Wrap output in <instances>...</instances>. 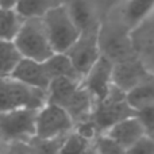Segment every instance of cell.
<instances>
[{"label": "cell", "instance_id": "cell-1", "mask_svg": "<svg viewBox=\"0 0 154 154\" xmlns=\"http://www.w3.org/2000/svg\"><path fill=\"white\" fill-rule=\"evenodd\" d=\"M41 19L54 53H65L79 38L80 31L70 19L65 4L53 5Z\"/></svg>", "mask_w": 154, "mask_h": 154}, {"label": "cell", "instance_id": "cell-2", "mask_svg": "<svg viewBox=\"0 0 154 154\" xmlns=\"http://www.w3.org/2000/svg\"><path fill=\"white\" fill-rule=\"evenodd\" d=\"M48 100L45 91L29 87L12 77H0V112L20 108L39 109Z\"/></svg>", "mask_w": 154, "mask_h": 154}, {"label": "cell", "instance_id": "cell-3", "mask_svg": "<svg viewBox=\"0 0 154 154\" xmlns=\"http://www.w3.org/2000/svg\"><path fill=\"white\" fill-rule=\"evenodd\" d=\"M134 115H137V111L128 104L126 92L112 84L106 97L95 104L91 119L95 123L99 134H104L115 123Z\"/></svg>", "mask_w": 154, "mask_h": 154}, {"label": "cell", "instance_id": "cell-4", "mask_svg": "<svg viewBox=\"0 0 154 154\" xmlns=\"http://www.w3.org/2000/svg\"><path fill=\"white\" fill-rule=\"evenodd\" d=\"M14 43L23 58L34 61L42 62L54 53L41 18L26 19Z\"/></svg>", "mask_w": 154, "mask_h": 154}, {"label": "cell", "instance_id": "cell-5", "mask_svg": "<svg viewBox=\"0 0 154 154\" xmlns=\"http://www.w3.org/2000/svg\"><path fill=\"white\" fill-rule=\"evenodd\" d=\"M37 111L20 108L0 112V145L29 142L35 135Z\"/></svg>", "mask_w": 154, "mask_h": 154}, {"label": "cell", "instance_id": "cell-6", "mask_svg": "<svg viewBox=\"0 0 154 154\" xmlns=\"http://www.w3.org/2000/svg\"><path fill=\"white\" fill-rule=\"evenodd\" d=\"M70 116L64 108L46 101L37 111L35 118V135L37 138H56L68 135L73 131Z\"/></svg>", "mask_w": 154, "mask_h": 154}, {"label": "cell", "instance_id": "cell-7", "mask_svg": "<svg viewBox=\"0 0 154 154\" xmlns=\"http://www.w3.org/2000/svg\"><path fill=\"white\" fill-rule=\"evenodd\" d=\"M99 29L100 24L88 31L80 32L76 42L65 51L80 79L84 77V75L101 54L99 48Z\"/></svg>", "mask_w": 154, "mask_h": 154}, {"label": "cell", "instance_id": "cell-8", "mask_svg": "<svg viewBox=\"0 0 154 154\" xmlns=\"http://www.w3.org/2000/svg\"><path fill=\"white\" fill-rule=\"evenodd\" d=\"M112 72H114V62L106 56L100 54V57L81 79L82 87L91 93L95 104L103 100L111 89L114 84Z\"/></svg>", "mask_w": 154, "mask_h": 154}, {"label": "cell", "instance_id": "cell-9", "mask_svg": "<svg viewBox=\"0 0 154 154\" xmlns=\"http://www.w3.org/2000/svg\"><path fill=\"white\" fill-rule=\"evenodd\" d=\"M99 48L100 53L114 64L135 56L131 39L123 30H104L101 24L99 29Z\"/></svg>", "mask_w": 154, "mask_h": 154}, {"label": "cell", "instance_id": "cell-10", "mask_svg": "<svg viewBox=\"0 0 154 154\" xmlns=\"http://www.w3.org/2000/svg\"><path fill=\"white\" fill-rule=\"evenodd\" d=\"M152 72L146 69L143 62L138 57L133 56L123 61L115 62L114 72H112V82L120 91L127 93L133 88L147 79Z\"/></svg>", "mask_w": 154, "mask_h": 154}, {"label": "cell", "instance_id": "cell-11", "mask_svg": "<svg viewBox=\"0 0 154 154\" xmlns=\"http://www.w3.org/2000/svg\"><path fill=\"white\" fill-rule=\"evenodd\" d=\"M104 134L126 150H130L146 137L145 127L137 115L115 123Z\"/></svg>", "mask_w": 154, "mask_h": 154}, {"label": "cell", "instance_id": "cell-12", "mask_svg": "<svg viewBox=\"0 0 154 154\" xmlns=\"http://www.w3.org/2000/svg\"><path fill=\"white\" fill-rule=\"evenodd\" d=\"M12 79L29 85V87L37 88L41 91H48L50 84V77H49L46 68L43 65V61H34L29 58H22V61L18 64L11 76Z\"/></svg>", "mask_w": 154, "mask_h": 154}, {"label": "cell", "instance_id": "cell-13", "mask_svg": "<svg viewBox=\"0 0 154 154\" xmlns=\"http://www.w3.org/2000/svg\"><path fill=\"white\" fill-rule=\"evenodd\" d=\"M62 108L68 112L73 125H77V123L84 122L91 118L93 108H95V100L80 82V85L76 88V91L72 93V96Z\"/></svg>", "mask_w": 154, "mask_h": 154}, {"label": "cell", "instance_id": "cell-14", "mask_svg": "<svg viewBox=\"0 0 154 154\" xmlns=\"http://www.w3.org/2000/svg\"><path fill=\"white\" fill-rule=\"evenodd\" d=\"M65 5L68 8L70 19L80 32L88 31L95 26L100 24L96 22L93 7L89 3V0H70V3Z\"/></svg>", "mask_w": 154, "mask_h": 154}, {"label": "cell", "instance_id": "cell-15", "mask_svg": "<svg viewBox=\"0 0 154 154\" xmlns=\"http://www.w3.org/2000/svg\"><path fill=\"white\" fill-rule=\"evenodd\" d=\"M79 80H72V79H66V77H57L53 79L49 84V88L46 91L48 95V100L49 103L57 104L62 108L65 106L69 97L72 96V93L76 91V88L80 85Z\"/></svg>", "mask_w": 154, "mask_h": 154}, {"label": "cell", "instance_id": "cell-16", "mask_svg": "<svg viewBox=\"0 0 154 154\" xmlns=\"http://www.w3.org/2000/svg\"><path fill=\"white\" fill-rule=\"evenodd\" d=\"M43 65H45L50 80L57 79V77H66V79L81 81L80 76L77 75L72 62H70L69 57L65 53H53L48 60L43 61Z\"/></svg>", "mask_w": 154, "mask_h": 154}, {"label": "cell", "instance_id": "cell-17", "mask_svg": "<svg viewBox=\"0 0 154 154\" xmlns=\"http://www.w3.org/2000/svg\"><path fill=\"white\" fill-rule=\"evenodd\" d=\"M26 19L15 8L0 7V39L14 41Z\"/></svg>", "mask_w": 154, "mask_h": 154}, {"label": "cell", "instance_id": "cell-18", "mask_svg": "<svg viewBox=\"0 0 154 154\" xmlns=\"http://www.w3.org/2000/svg\"><path fill=\"white\" fill-rule=\"evenodd\" d=\"M127 101L135 111L154 103V73H152L145 81L126 93Z\"/></svg>", "mask_w": 154, "mask_h": 154}, {"label": "cell", "instance_id": "cell-19", "mask_svg": "<svg viewBox=\"0 0 154 154\" xmlns=\"http://www.w3.org/2000/svg\"><path fill=\"white\" fill-rule=\"evenodd\" d=\"M22 54L14 41L0 39V77H8L22 61Z\"/></svg>", "mask_w": 154, "mask_h": 154}, {"label": "cell", "instance_id": "cell-20", "mask_svg": "<svg viewBox=\"0 0 154 154\" xmlns=\"http://www.w3.org/2000/svg\"><path fill=\"white\" fill-rule=\"evenodd\" d=\"M154 10V0H128L123 15L128 27H135Z\"/></svg>", "mask_w": 154, "mask_h": 154}, {"label": "cell", "instance_id": "cell-21", "mask_svg": "<svg viewBox=\"0 0 154 154\" xmlns=\"http://www.w3.org/2000/svg\"><path fill=\"white\" fill-rule=\"evenodd\" d=\"M50 2L51 0H18L14 8L24 19L42 18L46 11L54 5Z\"/></svg>", "mask_w": 154, "mask_h": 154}, {"label": "cell", "instance_id": "cell-22", "mask_svg": "<svg viewBox=\"0 0 154 154\" xmlns=\"http://www.w3.org/2000/svg\"><path fill=\"white\" fill-rule=\"evenodd\" d=\"M66 137L68 135L56 137V138H37V137H32L29 141L30 154H57Z\"/></svg>", "mask_w": 154, "mask_h": 154}, {"label": "cell", "instance_id": "cell-23", "mask_svg": "<svg viewBox=\"0 0 154 154\" xmlns=\"http://www.w3.org/2000/svg\"><path fill=\"white\" fill-rule=\"evenodd\" d=\"M92 143L93 142L88 141L84 137L79 135L77 133L72 131L70 134H68L65 141L62 142L61 147H60L57 154H84Z\"/></svg>", "mask_w": 154, "mask_h": 154}, {"label": "cell", "instance_id": "cell-24", "mask_svg": "<svg viewBox=\"0 0 154 154\" xmlns=\"http://www.w3.org/2000/svg\"><path fill=\"white\" fill-rule=\"evenodd\" d=\"M93 147L96 150V154H127V150L125 147L108 138L106 134H100L93 141Z\"/></svg>", "mask_w": 154, "mask_h": 154}, {"label": "cell", "instance_id": "cell-25", "mask_svg": "<svg viewBox=\"0 0 154 154\" xmlns=\"http://www.w3.org/2000/svg\"><path fill=\"white\" fill-rule=\"evenodd\" d=\"M137 116L142 122L146 131V137L154 141V103L137 111Z\"/></svg>", "mask_w": 154, "mask_h": 154}, {"label": "cell", "instance_id": "cell-26", "mask_svg": "<svg viewBox=\"0 0 154 154\" xmlns=\"http://www.w3.org/2000/svg\"><path fill=\"white\" fill-rule=\"evenodd\" d=\"M0 154H30L29 142H12L0 145Z\"/></svg>", "mask_w": 154, "mask_h": 154}, {"label": "cell", "instance_id": "cell-27", "mask_svg": "<svg viewBox=\"0 0 154 154\" xmlns=\"http://www.w3.org/2000/svg\"><path fill=\"white\" fill-rule=\"evenodd\" d=\"M127 154H154V141L145 137L134 147L127 150Z\"/></svg>", "mask_w": 154, "mask_h": 154}, {"label": "cell", "instance_id": "cell-28", "mask_svg": "<svg viewBox=\"0 0 154 154\" xmlns=\"http://www.w3.org/2000/svg\"><path fill=\"white\" fill-rule=\"evenodd\" d=\"M18 0H0V7L2 8H14Z\"/></svg>", "mask_w": 154, "mask_h": 154}, {"label": "cell", "instance_id": "cell-29", "mask_svg": "<svg viewBox=\"0 0 154 154\" xmlns=\"http://www.w3.org/2000/svg\"><path fill=\"white\" fill-rule=\"evenodd\" d=\"M84 154H96V150H95V147H93V143L87 149V152H85Z\"/></svg>", "mask_w": 154, "mask_h": 154}]
</instances>
